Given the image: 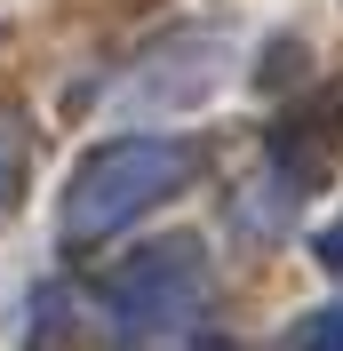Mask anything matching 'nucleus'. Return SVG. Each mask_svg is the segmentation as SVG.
I'll return each instance as SVG.
<instances>
[{"label":"nucleus","mask_w":343,"mask_h":351,"mask_svg":"<svg viewBox=\"0 0 343 351\" xmlns=\"http://www.w3.org/2000/svg\"><path fill=\"white\" fill-rule=\"evenodd\" d=\"M320 256H327V263H335V271H343V216H335V223H327V232H320Z\"/></svg>","instance_id":"423d86ee"},{"label":"nucleus","mask_w":343,"mask_h":351,"mask_svg":"<svg viewBox=\"0 0 343 351\" xmlns=\"http://www.w3.org/2000/svg\"><path fill=\"white\" fill-rule=\"evenodd\" d=\"M224 32H208V24H184V32H168V40L152 48L144 64H136L128 80V104H152V112H176V104H200L215 80H224Z\"/></svg>","instance_id":"7ed1b4c3"},{"label":"nucleus","mask_w":343,"mask_h":351,"mask_svg":"<svg viewBox=\"0 0 343 351\" xmlns=\"http://www.w3.org/2000/svg\"><path fill=\"white\" fill-rule=\"evenodd\" d=\"M200 176V144L192 136H120V144H96L80 160L64 192V240H112L120 223H136L152 199L184 192Z\"/></svg>","instance_id":"f257e3e1"},{"label":"nucleus","mask_w":343,"mask_h":351,"mask_svg":"<svg viewBox=\"0 0 343 351\" xmlns=\"http://www.w3.org/2000/svg\"><path fill=\"white\" fill-rule=\"evenodd\" d=\"M24 160H32V144H24L8 120H0V208L16 199V184H24Z\"/></svg>","instance_id":"39448f33"},{"label":"nucleus","mask_w":343,"mask_h":351,"mask_svg":"<svg viewBox=\"0 0 343 351\" xmlns=\"http://www.w3.org/2000/svg\"><path fill=\"white\" fill-rule=\"evenodd\" d=\"M200 295H208V256H200V240H160V247H144V256L120 263L112 287H104L112 319H120L128 335H144V328H184V319L200 311Z\"/></svg>","instance_id":"f03ea898"},{"label":"nucleus","mask_w":343,"mask_h":351,"mask_svg":"<svg viewBox=\"0 0 343 351\" xmlns=\"http://www.w3.org/2000/svg\"><path fill=\"white\" fill-rule=\"evenodd\" d=\"M296 351H343V304L311 311V319L296 328Z\"/></svg>","instance_id":"20e7f679"}]
</instances>
